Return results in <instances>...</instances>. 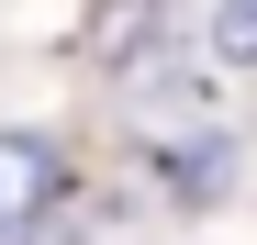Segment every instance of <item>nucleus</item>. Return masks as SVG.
<instances>
[{"label": "nucleus", "instance_id": "nucleus-1", "mask_svg": "<svg viewBox=\"0 0 257 245\" xmlns=\"http://www.w3.org/2000/svg\"><path fill=\"white\" fill-rule=\"evenodd\" d=\"M67 200V156L45 134H0V245L45 234V212Z\"/></svg>", "mask_w": 257, "mask_h": 245}, {"label": "nucleus", "instance_id": "nucleus-2", "mask_svg": "<svg viewBox=\"0 0 257 245\" xmlns=\"http://www.w3.org/2000/svg\"><path fill=\"white\" fill-rule=\"evenodd\" d=\"M224 178H235V134H201L190 145H168V200H190V212H212V200H224Z\"/></svg>", "mask_w": 257, "mask_h": 245}, {"label": "nucleus", "instance_id": "nucleus-3", "mask_svg": "<svg viewBox=\"0 0 257 245\" xmlns=\"http://www.w3.org/2000/svg\"><path fill=\"white\" fill-rule=\"evenodd\" d=\"M135 112L179 122V112H212V90H201V67H135Z\"/></svg>", "mask_w": 257, "mask_h": 245}, {"label": "nucleus", "instance_id": "nucleus-4", "mask_svg": "<svg viewBox=\"0 0 257 245\" xmlns=\"http://www.w3.org/2000/svg\"><path fill=\"white\" fill-rule=\"evenodd\" d=\"M157 22H168L157 0H101V22H90V45H101L112 67H135V45H157Z\"/></svg>", "mask_w": 257, "mask_h": 245}, {"label": "nucleus", "instance_id": "nucleus-5", "mask_svg": "<svg viewBox=\"0 0 257 245\" xmlns=\"http://www.w3.org/2000/svg\"><path fill=\"white\" fill-rule=\"evenodd\" d=\"M212 56H224V67H257V0H212Z\"/></svg>", "mask_w": 257, "mask_h": 245}, {"label": "nucleus", "instance_id": "nucleus-6", "mask_svg": "<svg viewBox=\"0 0 257 245\" xmlns=\"http://www.w3.org/2000/svg\"><path fill=\"white\" fill-rule=\"evenodd\" d=\"M23 245H78V234H23Z\"/></svg>", "mask_w": 257, "mask_h": 245}]
</instances>
